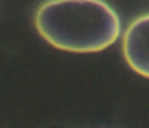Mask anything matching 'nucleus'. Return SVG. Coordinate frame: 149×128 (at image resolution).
<instances>
[{
	"label": "nucleus",
	"instance_id": "obj_1",
	"mask_svg": "<svg viewBox=\"0 0 149 128\" xmlns=\"http://www.w3.org/2000/svg\"><path fill=\"white\" fill-rule=\"evenodd\" d=\"M36 29L59 50L91 53L117 41L121 22L103 0H48L36 13Z\"/></svg>",
	"mask_w": 149,
	"mask_h": 128
},
{
	"label": "nucleus",
	"instance_id": "obj_2",
	"mask_svg": "<svg viewBox=\"0 0 149 128\" xmlns=\"http://www.w3.org/2000/svg\"><path fill=\"white\" fill-rule=\"evenodd\" d=\"M123 55L135 73L149 78V14L137 18L124 30Z\"/></svg>",
	"mask_w": 149,
	"mask_h": 128
}]
</instances>
